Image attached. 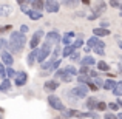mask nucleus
Returning <instances> with one entry per match:
<instances>
[{"mask_svg": "<svg viewBox=\"0 0 122 119\" xmlns=\"http://www.w3.org/2000/svg\"><path fill=\"white\" fill-rule=\"evenodd\" d=\"M26 45V37L20 31H12L9 36V50L12 53H20L23 47Z\"/></svg>", "mask_w": 122, "mask_h": 119, "instance_id": "1", "label": "nucleus"}, {"mask_svg": "<svg viewBox=\"0 0 122 119\" xmlns=\"http://www.w3.org/2000/svg\"><path fill=\"white\" fill-rule=\"evenodd\" d=\"M105 119H119L117 114H113V113H107L105 114Z\"/></svg>", "mask_w": 122, "mask_h": 119, "instance_id": "49", "label": "nucleus"}, {"mask_svg": "<svg viewBox=\"0 0 122 119\" xmlns=\"http://www.w3.org/2000/svg\"><path fill=\"white\" fill-rule=\"evenodd\" d=\"M94 53L99 54V56H104V54H105V48L104 47H96L94 48Z\"/></svg>", "mask_w": 122, "mask_h": 119, "instance_id": "39", "label": "nucleus"}, {"mask_svg": "<svg viewBox=\"0 0 122 119\" xmlns=\"http://www.w3.org/2000/svg\"><path fill=\"white\" fill-rule=\"evenodd\" d=\"M113 94L117 96V98H122V80H119V82L116 83V87H114V90H113Z\"/></svg>", "mask_w": 122, "mask_h": 119, "instance_id": "24", "label": "nucleus"}, {"mask_svg": "<svg viewBox=\"0 0 122 119\" xmlns=\"http://www.w3.org/2000/svg\"><path fill=\"white\" fill-rule=\"evenodd\" d=\"M73 78H74L73 74H70V73H66V71H65V74L62 76V80H63L65 83H70V82H73Z\"/></svg>", "mask_w": 122, "mask_h": 119, "instance_id": "32", "label": "nucleus"}, {"mask_svg": "<svg viewBox=\"0 0 122 119\" xmlns=\"http://www.w3.org/2000/svg\"><path fill=\"white\" fill-rule=\"evenodd\" d=\"M90 78H91V79L99 78V76H97V71H90Z\"/></svg>", "mask_w": 122, "mask_h": 119, "instance_id": "51", "label": "nucleus"}, {"mask_svg": "<svg viewBox=\"0 0 122 119\" xmlns=\"http://www.w3.org/2000/svg\"><path fill=\"white\" fill-rule=\"evenodd\" d=\"M26 82H28V74H26L25 71H19L17 76L14 78V83H15L17 87H23Z\"/></svg>", "mask_w": 122, "mask_h": 119, "instance_id": "9", "label": "nucleus"}, {"mask_svg": "<svg viewBox=\"0 0 122 119\" xmlns=\"http://www.w3.org/2000/svg\"><path fill=\"white\" fill-rule=\"evenodd\" d=\"M0 56H2V62L5 63L6 67H11L12 63H14V57H12V53H9L8 50H3L2 53H0Z\"/></svg>", "mask_w": 122, "mask_h": 119, "instance_id": "7", "label": "nucleus"}, {"mask_svg": "<svg viewBox=\"0 0 122 119\" xmlns=\"http://www.w3.org/2000/svg\"><path fill=\"white\" fill-rule=\"evenodd\" d=\"M6 73H8V79H9V78H15V76H17V73H15L14 70H12V67H8Z\"/></svg>", "mask_w": 122, "mask_h": 119, "instance_id": "38", "label": "nucleus"}, {"mask_svg": "<svg viewBox=\"0 0 122 119\" xmlns=\"http://www.w3.org/2000/svg\"><path fill=\"white\" fill-rule=\"evenodd\" d=\"M97 70H101V71H108V70H110V65H108L107 62H104V60H99L97 62Z\"/></svg>", "mask_w": 122, "mask_h": 119, "instance_id": "26", "label": "nucleus"}, {"mask_svg": "<svg viewBox=\"0 0 122 119\" xmlns=\"http://www.w3.org/2000/svg\"><path fill=\"white\" fill-rule=\"evenodd\" d=\"M65 74V70H57L56 73H54V78H59V79H62V76Z\"/></svg>", "mask_w": 122, "mask_h": 119, "instance_id": "45", "label": "nucleus"}, {"mask_svg": "<svg viewBox=\"0 0 122 119\" xmlns=\"http://www.w3.org/2000/svg\"><path fill=\"white\" fill-rule=\"evenodd\" d=\"M0 119H3V118H2V111H0Z\"/></svg>", "mask_w": 122, "mask_h": 119, "instance_id": "61", "label": "nucleus"}, {"mask_svg": "<svg viewBox=\"0 0 122 119\" xmlns=\"http://www.w3.org/2000/svg\"><path fill=\"white\" fill-rule=\"evenodd\" d=\"M81 65H88V67H91V65H97V63H96V60H94V57H93V56H88V54H86V56L81 60Z\"/></svg>", "mask_w": 122, "mask_h": 119, "instance_id": "18", "label": "nucleus"}, {"mask_svg": "<svg viewBox=\"0 0 122 119\" xmlns=\"http://www.w3.org/2000/svg\"><path fill=\"white\" fill-rule=\"evenodd\" d=\"M62 2H63V5H65L66 8H76L79 3H82L81 0H62Z\"/></svg>", "mask_w": 122, "mask_h": 119, "instance_id": "23", "label": "nucleus"}, {"mask_svg": "<svg viewBox=\"0 0 122 119\" xmlns=\"http://www.w3.org/2000/svg\"><path fill=\"white\" fill-rule=\"evenodd\" d=\"M117 67H119V71L122 73V62H121V63H119V65H117Z\"/></svg>", "mask_w": 122, "mask_h": 119, "instance_id": "57", "label": "nucleus"}, {"mask_svg": "<svg viewBox=\"0 0 122 119\" xmlns=\"http://www.w3.org/2000/svg\"><path fill=\"white\" fill-rule=\"evenodd\" d=\"M74 50H76V48L73 47V45H68V47H63V50H62V56H63V57H70L73 53H74Z\"/></svg>", "mask_w": 122, "mask_h": 119, "instance_id": "21", "label": "nucleus"}, {"mask_svg": "<svg viewBox=\"0 0 122 119\" xmlns=\"http://www.w3.org/2000/svg\"><path fill=\"white\" fill-rule=\"evenodd\" d=\"M48 104H50L51 108H54V110H57V111H62L63 108H65L62 99L57 98V96H54V94H50V96H48Z\"/></svg>", "mask_w": 122, "mask_h": 119, "instance_id": "4", "label": "nucleus"}, {"mask_svg": "<svg viewBox=\"0 0 122 119\" xmlns=\"http://www.w3.org/2000/svg\"><path fill=\"white\" fill-rule=\"evenodd\" d=\"M76 79H77V82H79V83H86V85L91 82V79L88 78V74H79Z\"/></svg>", "mask_w": 122, "mask_h": 119, "instance_id": "25", "label": "nucleus"}, {"mask_svg": "<svg viewBox=\"0 0 122 119\" xmlns=\"http://www.w3.org/2000/svg\"><path fill=\"white\" fill-rule=\"evenodd\" d=\"M119 9H121V11H122V2H121V5H119Z\"/></svg>", "mask_w": 122, "mask_h": 119, "instance_id": "60", "label": "nucleus"}, {"mask_svg": "<svg viewBox=\"0 0 122 119\" xmlns=\"http://www.w3.org/2000/svg\"><path fill=\"white\" fill-rule=\"evenodd\" d=\"M93 34L97 36V37H105V36H110V30L99 26V28H94V30H93Z\"/></svg>", "mask_w": 122, "mask_h": 119, "instance_id": "13", "label": "nucleus"}, {"mask_svg": "<svg viewBox=\"0 0 122 119\" xmlns=\"http://www.w3.org/2000/svg\"><path fill=\"white\" fill-rule=\"evenodd\" d=\"M86 45H88V47H91V48H96V47H104V48H105V43H104L101 39H99L97 36L90 37V39L86 40Z\"/></svg>", "mask_w": 122, "mask_h": 119, "instance_id": "11", "label": "nucleus"}, {"mask_svg": "<svg viewBox=\"0 0 122 119\" xmlns=\"http://www.w3.org/2000/svg\"><path fill=\"white\" fill-rule=\"evenodd\" d=\"M105 9H107V3H105L104 0H97V2L93 5V11L91 12H96V14L101 16L102 12H105Z\"/></svg>", "mask_w": 122, "mask_h": 119, "instance_id": "10", "label": "nucleus"}, {"mask_svg": "<svg viewBox=\"0 0 122 119\" xmlns=\"http://www.w3.org/2000/svg\"><path fill=\"white\" fill-rule=\"evenodd\" d=\"M51 65H53V62H51V60H45V62H42L40 63V68L42 70H51Z\"/></svg>", "mask_w": 122, "mask_h": 119, "instance_id": "33", "label": "nucleus"}, {"mask_svg": "<svg viewBox=\"0 0 122 119\" xmlns=\"http://www.w3.org/2000/svg\"><path fill=\"white\" fill-rule=\"evenodd\" d=\"M70 59H71L73 62H76V60H79V59H81V53H79L77 50H74V53H73L71 56H70Z\"/></svg>", "mask_w": 122, "mask_h": 119, "instance_id": "35", "label": "nucleus"}, {"mask_svg": "<svg viewBox=\"0 0 122 119\" xmlns=\"http://www.w3.org/2000/svg\"><path fill=\"white\" fill-rule=\"evenodd\" d=\"M73 37H74V33L73 31H70V33H66L65 36L62 37V43H63V47H68V45H73Z\"/></svg>", "mask_w": 122, "mask_h": 119, "instance_id": "15", "label": "nucleus"}, {"mask_svg": "<svg viewBox=\"0 0 122 119\" xmlns=\"http://www.w3.org/2000/svg\"><path fill=\"white\" fill-rule=\"evenodd\" d=\"M117 118H119V119H122V113H119V114H117Z\"/></svg>", "mask_w": 122, "mask_h": 119, "instance_id": "59", "label": "nucleus"}, {"mask_svg": "<svg viewBox=\"0 0 122 119\" xmlns=\"http://www.w3.org/2000/svg\"><path fill=\"white\" fill-rule=\"evenodd\" d=\"M45 9L48 12H57L60 9V3L57 0H45Z\"/></svg>", "mask_w": 122, "mask_h": 119, "instance_id": "6", "label": "nucleus"}, {"mask_svg": "<svg viewBox=\"0 0 122 119\" xmlns=\"http://www.w3.org/2000/svg\"><path fill=\"white\" fill-rule=\"evenodd\" d=\"M119 48L122 50V40H119Z\"/></svg>", "mask_w": 122, "mask_h": 119, "instance_id": "58", "label": "nucleus"}, {"mask_svg": "<svg viewBox=\"0 0 122 119\" xmlns=\"http://www.w3.org/2000/svg\"><path fill=\"white\" fill-rule=\"evenodd\" d=\"M71 91L74 93L76 98L85 99L86 96H88V91H91V90H90V87L86 85V83H79V85H76L74 88H71Z\"/></svg>", "mask_w": 122, "mask_h": 119, "instance_id": "3", "label": "nucleus"}, {"mask_svg": "<svg viewBox=\"0 0 122 119\" xmlns=\"http://www.w3.org/2000/svg\"><path fill=\"white\" fill-rule=\"evenodd\" d=\"M97 99H94V98H88L86 99V102H85V105H86V108L88 110H93V108H97Z\"/></svg>", "mask_w": 122, "mask_h": 119, "instance_id": "20", "label": "nucleus"}, {"mask_svg": "<svg viewBox=\"0 0 122 119\" xmlns=\"http://www.w3.org/2000/svg\"><path fill=\"white\" fill-rule=\"evenodd\" d=\"M31 5H33V9L42 11L45 8V0H34V2H31Z\"/></svg>", "mask_w": 122, "mask_h": 119, "instance_id": "22", "label": "nucleus"}, {"mask_svg": "<svg viewBox=\"0 0 122 119\" xmlns=\"http://www.w3.org/2000/svg\"><path fill=\"white\" fill-rule=\"evenodd\" d=\"M85 53H86V54L91 53V47H88V45H86V47H85Z\"/></svg>", "mask_w": 122, "mask_h": 119, "instance_id": "53", "label": "nucleus"}, {"mask_svg": "<svg viewBox=\"0 0 122 119\" xmlns=\"http://www.w3.org/2000/svg\"><path fill=\"white\" fill-rule=\"evenodd\" d=\"M53 47H54L53 43H50V42L45 40L43 45H42V47L39 48V51H37V62H39V63L45 62V60H46V57L50 56L51 51H53Z\"/></svg>", "mask_w": 122, "mask_h": 119, "instance_id": "2", "label": "nucleus"}, {"mask_svg": "<svg viewBox=\"0 0 122 119\" xmlns=\"http://www.w3.org/2000/svg\"><path fill=\"white\" fill-rule=\"evenodd\" d=\"M108 108H110L111 111H116L117 108H119V104H116V102H110V104H108Z\"/></svg>", "mask_w": 122, "mask_h": 119, "instance_id": "43", "label": "nucleus"}, {"mask_svg": "<svg viewBox=\"0 0 122 119\" xmlns=\"http://www.w3.org/2000/svg\"><path fill=\"white\" fill-rule=\"evenodd\" d=\"M97 17H99V14H96V12H91L90 16H86V19H88V20H96Z\"/></svg>", "mask_w": 122, "mask_h": 119, "instance_id": "47", "label": "nucleus"}, {"mask_svg": "<svg viewBox=\"0 0 122 119\" xmlns=\"http://www.w3.org/2000/svg\"><path fill=\"white\" fill-rule=\"evenodd\" d=\"M74 16H76V17H86V14H85V12H82V11H77Z\"/></svg>", "mask_w": 122, "mask_h": 119, "instance_id": "50", "label": "nucleus"}, {"mask_svg": "<svg viewBox=\"0 0 122 119\" xmlns=\"http://www.w3.org/2000/svg\"><path fill=\"white\" fill-rule=\"evenodd\" d=\"M65 71L70 73V74H73L74 78H76V76H79V70L76 68V67H73V65H68V67L65 68Z\"/></svg>", "mask_w": 122, "mask_h": 119, "instance_id": "27", "label": "nucleus"}, {"mask_svg": "<svg viewBox=\"0 0 122 119\" xmlns=\"http://www.w3.org/2000/svg\"><path fill=\"white\" fill-rule=\"evenodd\" d=\"M107 107H108V105H107V104H105V102H104V101H99V102H97V110H101V111H104V110H105V108H107Z\"/></svg>", "mask_w": 122, "mask_h": 119, "instance_id": "41", "label": "nucleus"}, {"mask_svg": "<svg viewBox=\"0 0 122 119\" xmlns=\"http://www.w3.org/2000/svg\"><path fill=\"white\" fill-rule=\"evenodd\" d=\"M56 119H63V116H62V118H56Z\"/></svg>", "mask_w": 122, "mask_h": 119, "instance_id": "63", "label": "nucleus"}, {"mask_svg": "<svg viewBox=\"0 0 122 119\" xmlns=\"http://www.w3.org/2000/svg\"><path fill=\"white\" fill-rule=\"evenodd\" d=\"M108 25H110V23H108V22H107V20H104V22H101V26H102V28H107V26H108Z\"/></svg>", "mask_w": 122, "mask_h": 119, "instance_id": "52", "label": "nucleus"}, {"mask_svg": "<svg viewBox=\"0 0 122 119\" xmlns=\"http://www.w3.org/2000/svg\"><path fill=\"white\" fill-rule=\"evenodd\" d=\"M17 2H19V5H23V3L28 2V0H17Z\"/></svg>", "mask_w": 122, "mask_h": 119, "instance_id": "55", "label": "nucleus"}, {"mask_svg": "<svg viewBox=\"0 0 122 119\" xmlns=\"http://www.w3.org/2000/svg\"><path fill=\"white\" fill-rule=\"evenodd\" d=\"M11 90V80L9 79H3L0 83V93H6Z\"/></svg>", "mask_w": 122, "mask_h": 119, "instance_id": "17", "label": "nucleus"}, {"mask_svg": "<svg viewBox=\"0 0 122 119\" xmlns=\"http://www.w3.org/2000/svg\"><path fill=\"white\" fill-rule=\"evenodd\" d=\"M119 16H121V17H122V11H121V12H119Z\"/></svg>", "mask_w": 122, "mask_h": 119, "instance_id": "62", "label": "nucleus"}, {"mask_svg": "<svg viewBox=\"0 0 122 119\" xmlns=\"http://www.w3.org/2000/svg\"><path fill=\"white\" fill-rule=\"evenodd\" d=\"M12 12V6L11 5H0V17H8V16H11Z\"/></svg>", "mask_w": 122, "mask_h": 119, "instance_id": "12", "label": "nucleus"}, {"mask_svg": "<svg viewBox=\"0 0 122 119\" xmlns=\"http://www.w3.org/2000/svg\"><path fill=\"white\" fill-rule=\"evenodd\" d=\"M59 65H60V60H59V59H57V60H54V62H53V65H51V70H50V71H57Z\"/></svg>", "mask_w": 122, "mask_h": 119, "instance_id": "40", "label": "nucleus"}, {"mask_svg": "<svg viewBox=\"0 0 122 119\" xmlns=\"http://www.w3.org/2000/svg\"><path fill=\"white\" fill-rule=\"evenodd\" d=\"M90 67L88 65H81V68H79V74H88L90 76Z\"/></svg>", "mask_w": 122, "mask_h": 119, "instance_id": "30", "label": "nucleus"}, {"mask_svg": "<svg viewBox=\"0 0 122 119\" xmlns=\"http://www.w3.org/2000/svg\"><path fill=\"white\" fill-rule=\"evenodd\" d=\"M28 31H30V26H28V25H22L20 26V33L22 34H26Z\"/></svg>", "mask_w": 122, "mask_h": 119, "instance_id": "46", "label": "nucleus"}, {"mask_svg": "<svg viewBox=\"0 0 122 119\" xmlns=\"http://www.w3.org/2000/svg\"><path fill=\"white\" fill-rule=\"evenodd\" d=\"M116 80H114V79H107V80H105V83H104V90H108V91H113V90H114V87H116Z\"/></svg>", "mask_w": 122, "mask_h": 119, "instance_id": "19", "label": "nucleus"}, {"mask_svg": "<svg viewBox=\"0 0 122 119\" xmlns=\"http://www.w3.org/2000/svg\"><path fill=\"white\" fill-rule=\"evenodd\" d=\"M39 40H40V39H37L36 36H33V39H31V42H30V47H31V50H36V48L39 47Z\"/></svg>", "mask_w": 122, "mask_h": 119, "instance_id": "29", "label": "nucleus"}, {"mask_svg": "<svg viewBox=\"0 0 122 119\" xmlns=\"http://www.w3.org/2000/svg\"><path fill=\"white\" fill-rule=\"evenodd\" d=\"M6 48H9V40H6V39H0V51H3V50H6Z\"/></svg>", "mask_w": 122, "mask_h": 119, "instance_id": "31", "label": "nucleus"}, {"mask_svg": "<svg viewBox=\"0 0 122 119\" xmlns=\"http://www.w3.org/2000/svg\"><path fill=\"white\" fill-rule=\"evenodd\" d=\"M81 2L83 3V5H90V0H81Z\"/></svg>", "mask_w": 122, "mask_h": 119, "instance_id": "54", "label": "nucleus"}, {"mask_svg": "<svg viewBox=\"0 0 122 119\" xmlns=\"http://www.w3.org/2000/svg\"><path fill=\"white\" fill-rule=\"evenodd\" d=\"M45 40L53 43V45H59L60 42H62V36H60L57 31H50V33H46V36H45Z\"/></svg>", "mask_w": 122, "mask_h": 119, "instance_id": "5", "label": "nucleus"}, {"mask_svg": "<svg viewBox=\"0 0 122 119\" xmlns=\"http://www.w3.org/2000/svg\"><path fill=\"white\" fill-rule=\"evenodd\" d=\"M117 104H119V107H122V98L117 99Z\"/></svg>", "mask_w": 122, "mask_h": 119, "instance_id": "56", "label": "nucleus"}, {"mask_svg": "<svg viewBox=\"0 0 122 119\" xmlns=\"http://www.w3.org/2000/svg\"><path fill=\"white\" fill-rule=\"evenodd\" d=\"M26 16L31 19V20H40V19H42V12L37 11V9H28Z\"/></svg>", "mask_w": 122, "mask_h": 119, "instance_id": "14", "label": "nucleus"}, {"mask_svg": "<svg viewBox=\"0 0 122 119\" xmlns=\"http://www.w3.org/2000/svg\"><path fill=\"white\" fill-rule=\"evenodd\" d=\"M57 88H59V82H57V80H46V82L43 83V90L46 93H50V94H53Z\"/></svg>", "mask_w": 122, "mask_h": 119, "instance_id": "8", "label": "nucleus"}, {"mask_svg": "<svg viewBox=\"0 0 122 119\" xmlns=\"http://www.w3.org/2000/svg\"><path fill=\"white\" fill-rule=\"evenodd\" d=\"M93 80H94V83L99 87V88H101V87L104 88V83H105V80H104V79H101V78H94Z\"/></svg>", "mask_w": 122, "mask_h": 119, "instance_id": "36", "label": "nucleus"}, {"mask_svg": "<svg viewBox=\"0 0 122 119\" xmlns=\"http://www.w3.org/2000/svg\"><path fill=\"white\" fill-rule=\"evenodd\" d=\"M82 45H83V40H82V39H76L74 42H73V47H74L76 50H79Z\"/></svg>", "mask_w": 122, "mask_h": 119, "instance_id": "37", "label": "nucleus"}, {"mask_svg": "<svg viewBox=\"0 0 122 119\" xmlns=\"http://www.w3.org/2000/svg\"><path fill=\"white\" fill-rule=\"evenodd\" d=\"M28 2H34V0H28Z\"/></svg>", "mask_w": 122, "mask_h": 119, "instance_id": "64", "label": "nucleus"}, {"mask_svg": "<svg viewBox=\"0 0 122 119\" xmlns=\"http://www.w3.org/2000/svg\"><path fill=\"white\" fill-rule=\"evenodd\" d=\"M81 118H93V119H99V116L96 113H93V111H88V113H82Z\"/></svg>", "mask_w": 122, "mask_h": 119, "instance_id": "34", "label": "nucleus"}, {"mask_svg": "<svg viewBox=\"0 0 122 119\" xmlns=\"http://www.w3.org/2000/svg\"><path fill=\"white\" fill-rule=\"evenodd\" d=\"M5 63L3 62H0V79H8V73H6V70H5Z\"/></svg>", "mask_w": 122, "mask_h": 119, "instance_id": "28", "label": "nucleus"}, {"mask_svg": "<svg viewBox=\"0 0 122 119\" xmlns=\"http://www.w3.org/2000/svg\"><path fill=\"white\" fill-rule=\"evenodd\" d=\"M37 48L36 50H33L31 53H28V56H26V62H28V65H34V62L37 60Z\"/></svg>", "mask_w": 122, "mask_h": 119, "instance_id": "16", "label": "nucleus"}, {"mask_svg": "<svg viewBox=\"0 0 122 119\" xmlns=\"http://www.w3.org/2000/svg\"><path fill=\"white\" fill-rule=\"evenodd\" d=\"M34 36H36L37 39H42V37H43V36H46V34L43 33V30H37L36 33H34Z\"/></svg>", "mask_w": 122, "mask_h": 119, "instance_id": "44", "label": "nucleus"}, {"mask_svg": "<svg viewBox=\"0 0 122 119\" xmlns=\"http://www.w3.org/2000/svg\"><path fill=\"white\" fill-rule=\"evenodd\" d=\"M88 87H90V90H91V91H97V90H99V87L96 85V83H93V82H90Z\"/></svg>", "mask_w": 122, "mask_h": 119, "instance_id": "48", "label": "nucleus"}, {"mask_svg": "<svg viewBox=\"0 0 122 119\" xmlns=\"http://www.w3.org/2000/svg\"><path fill=\"white\" fill-rule=\"evenodd\" d=\"M110 6L111 8H119V5H121V0H110Z\"/></svg>", "mask_w": 122, "mask_h": 119, "instance_id": "42", "label": "nucleus"}]
</instances>
